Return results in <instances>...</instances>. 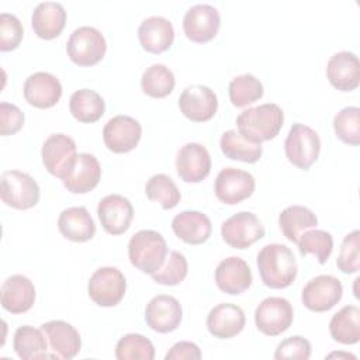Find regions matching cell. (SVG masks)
<instances>
[{"label": "cell", "mask_w": 360, "mask_h": 360, "mask_svg": "<svg viewBox=\"0 0 360 360\" xmlns=\"http://www.w3.org/2000/svg\"><path fill=\"white\" fill-rule=\"evenodd\" d=\"M257 269L264 285L280 290L292 284L298 266L290 248L281 243H270L257 253Z\"/></svg>", "instance_id": "1"}, {"label": "cell", "mask_w": 360, "mask_h": 360, "mask_svg": "<svg viewBox=\"0 0 360 360\" xmlns=\"http://www.w3.org/2000/svg\"><path fill=\"white\" fill-rule=\"evenodd\" d=\"M284 112L274 103L260 104L242 111L236 118L238 132L248 141L262 143L276 138L283 127Z\"/></svg>", "instance_id": "2"}, {"label": "cell", "mask_w": 360, "mask_h": 360, "mask_svg": "<svg viewBox=\"0 0 360 360\" xmlns=\"http://www.w3.org/2000/svg\"><path fill=\"white\" fill-rule=\"evenodd\" d=\"M128 256L134 267H136L142 273L153 274L163 266L167 257L166 240L156 231H138L129 239Z\"/></svg>", "instance_id": "3"}, {"label": "cell", "mask_w": 360, "mask_h": 360, "mask_svg": "<svg viewBox=\"0 0 360 360\" xmlns=\"http://www.w3.org/2000/svg\"><path fill=\"white\" fill-rule=\"evenodd\" d=\"M284 150L290 163L301 170H308L321 152L319 135L311 127L295 122L284 141Z\"/></svg>", "instance_id": "4"}, {"label": "cell", "mask_w": 360, "mask_h": 360, "mask_svg": "<svg viewBox=\"0 0 360 360\" xmlns=\"http://www.w3.org/2000/svg\"><path fill=\"white\" fill-rule=\"evenodd\" d=\"M107 51L104 35L94 27L82 25L76 28L66 44L69 59L79 66H93L98 63Z\"/></svg>", "instance_id": "5"}, {"label": "cell", "mask_w": 360, "mask_h": 360, "mask_svg": "<svg viewBox=\"0 0 360 360\" xmlns=\"http://www.w3.org/2000/svg\"><path fill=\"white\" fill-rule=\"evenodd\" d=\"M1 201L15 210H28L39 201V186L28 174L20 170H6L1 173Z\"/></svg>", "instance_id": "6"}, {"label": "cell", "mask_w": 360, "mask_h": 360, "mask_svg": "<svg viewBox=\"0 0 360 360\" xmlns=\"http://www.w3.org/2000/svg\"><path fill=\"white\" fill-rule=\"evenodd\" d=\"M41 155L45 169L52 176L65 180L77 159L76 143L65 134H52L45 139Z\"/></svg>", "instance_id": "7"}, {"label": "cell", "mask_w": 360, "mask_h": 360, "mask_svg": "<svg viewBox=\"0 0 360 360\" xmlns=\"http://www.w3.org/2000/svg\"><path fill=\"white\" fill-rule=\"evenodd\" d=\"M127 280L117 267L105 266L97 269L87 284L89 297L100 307L117 305L125 294Z\"/></svg>", "instance_id": "8"}, {"label": "cell", "mask_w": 360, "mask_h": 360, "mask_svg": "<svg viewBox=\"0 0 360 360\" xmlns=\"http://www.w3.org/2000/svg\"><path fill=\"white\" fill-rule=\"evenodd\" d=\"M221 235L226 245L243 250L264 236V226L253 212L240 211L224 221Z\"/></svg>", "instance_id": "9"}, {"label": "cell", "mask_w": 360, "mask_h": 360, "mask_svg": "<svg viewBox=\"0 0 360 360\" xmlns=\"http://www.w3.org/2000/svg\"><path fill=\"white\" fill-rule=\"evenodd\" d=\"M292 319V305L283 297H267L255 311L256 328L267 336L281 335L291 326Z\"/></svg>", "instance_id": "10"}, {"label": "cell", "mask_w": 360, "mask_h": 360, "mask_svg": "<svg viewBox=\"0 0 360 360\" xmlns=\"http://www.w3.org/2000/svg\"><path fill=\"white\" fill-rule=\"evenodd\" d=\"M343 285L340 280L330 274H321L311 278L301 292L302 304L314 312L332 309L342 298Z\"/></svg>", "instance_id": "11"}, {"label": "cell", "mask_w": 360, "mask_h": 360, "mask_svg": "<svg viewBox=\"0 0 360 360\" xmlns=\"http://www.w3.org/2000/svg\"><path fill=\"white\" fill-rule=\"evenodd\" d=\"M256 183L252 173L236 167L222 169L215 179L214 191L219 201L228 205L239 204L255 191Z\"/></svg>", "instance_id": "12"}, {"label": "cell", "mask_w": 360, "mask_h": 360, "mask_svg": "<svg viewBox=\"0 0 360 360\" xmlns=\"http://www.w3.org/2000/svg\"><path fill=\"white\" fill-rule=\"evenodd\" d=\"M221 25L218 10L211 4H195L190 7L183 18V31L186 37L198 44L215 38Z\"/></svg>", "instance_id": "13"}, {"label": "cell", "mask_w": 360, "mask_h": 360, "mask_svg": "<svg viewBox=\"0 0 360 360\" xmlns=\"http://www.w3.org/2000/svg\"><path fill=\"white\" fill-rule=\"evenodd\" d=\"M141 135V124L129 115H115L103 128V141L114 153H127L135 149Z\"/></svg>", "instance_id": "14"}, {"label": "cell", "mask_w": 360, "mask_h": 360, "mask_svg": "<svg viewBox=\"0 0 360 360\" xmlns=\"http://www.w3.org/2000/svg\"><path fill=\"white\" fill-rule=\"evenodd\" d=\"M179 108L194 122L210 121L218 110L217 94L207 86L191 84L179 97Z\"/></svg>", "instance_id": "15"}, {"label": "cell", "mask_w": 360, "mask_h": 360, "mask_svg": "<svg viewBox=\"0 0 360 360\" xmlns=\"http://www.w3.org/2000/svg\"><path fill=\"white\" fill-rule=\"evenodd\" d=\"M97 215L107 233L121 235L131 226L134 207L127 197L121 194H108L98 202Z\"/></svg>", "instance_id": "16"}, {"label": "cell", "mask_w": 360, "mask_h": 360, "mask_svg": "<svg viewBox=\"0 0 360 360\" xmlns=\"http://www.w3.org/2000/svg\"><path fill=\"white\" fill-rule=\"evenodd\" d=\"M183 318L181 305L173 295L159 294L153 297L145 309L148 326L159 333H169L179 328Z\"/></svg>", "instance_id": "17"}, {"label": "cell", "mask_w": 360, "mask_h": 360, "mask_svg": "<svg viewBox=\"0 0 360 360\" xmlns=\"http://www.w3.org/2000/svg\"><path fill=\"white\" fill-rule=\"evenodd\" d=\"M179 177L186 183H200L211 172V156L205 146L197 142L183 145L176 156Z\"/></svg>", "instance_id": "18"}, {"label": "cell", "mask_w": 360, "mask_h": 360, "mask_svg": "<svg viewBox=\"0 0 360 360\" xmlns=\"http://www.w3.org/2000/svg\"><path fill=\"white\" fill-rule=\"evenodd\" d=\"M44 330L49 350L56 359H73L77 356L82 347V339L79 332L69 322L55 319L41 325Z\"/></svg>", "instance_id": "19"}, {"label": "cell", "mask_w": 360, "mask_h": 360, "mask_svg": "<svg viewBox=\"0 0 360 360\" xmlns=\"http://www.w3.org/2000/svg\"><path fill=\"white\" fill-rule=\"evenodd\" d=\"M329 83L340 91H352L360 84V62L356 53L340 51L333 53L326 65Z\"/></svg>", "instance_id": "20"}, {"label": "cell", "mask_w": 360, "mask_h": 360, "mask_svg": "<svg viewBox=\"0 0 360 360\" xmlns=\"http://www.w3.org/2000/svg\"><path fill=\"white\" fill-rule=\"evenodd\" d=\"M25 100L37 108L53 107L62 96V84L59 79L49 72H35L25 79Z\"/></svg>", "instance_id": "21"}, {"label": "cell", "mask_w": 360, "mask_h": 360, "mask_svg": "<svg viewBox=\"0 0 360 360\" xmlns=\"http://www.w3.org/2000/svg\"><path fill=\"white\" fill-rule=\"evenodd\" d=\"M252 280L249 264L238 256L224 259L215 269V283L218 288L229 295H239L246 291Z\"/></svg>", "instance_id": "22"}, {"label": "cell", "mask_w": 360, "mask_h": 360, "mask_svg": "<svg viewBox=\"0 0 360 360\" xmlns=\"http://www.w3.org/2000/svg\"><path fill=\"white\" fill-rule=\"evenodd\" d=\"M245 312L239 305L222 302L215 305L207 315V329L218 339H231L245 328Z\"/></svg>", "instance_id": "23"}, {"label": "cell", "mask_w": 360, "mask_h": 360, "mask_svg": "<svg viewBox=\"0 0 360 360\" xmlns=\"http://www.w3.org/2000/svg\"><path fill=\"white\" fill-rule=\"evenodd\" d=\"M1 307L11 314L27 312L35 301V287L32 281L22 274L7 277L0 288Z\"/></svg>", "instance_id": "24"}, {"label": "cell", "mask_w": 360, "mask_h": 360, "mask_svg": "<svg viewBox=\"0 0 360 360\" xmlns=\"http://www.w3.org/2000/svg\"><path fill=\"white\" fill-rule=\"evenodd\" d=\"M138 39L145 51L150 53H162L172 46L174 28L167 18L162 15H150L139 24Z\"/></svg>", "instance_id": "25"}, {"label": "cell", "mask_w": 360, "mask_h": 360, "mask_svg": "<svg viewBox=\"0 0 360 360\" xmlns=\"http://www.w3.org/2000/svg\"><path fill=\"white\" fill-rule=\"evenodd\" d=\"M66 24V11L60 3L42 1L38 3L31 15V25L37 37L42 39H53L60 35Z\"/></svg>", "instance_id": "26"}, {"label": "cell", "mask_w": 360, "mask_h": 360, "mask_svg": "<svg viewBox=\"0 0 360 360\" xmlns=\"http://www.w3.org/2000/svg\"><path fill=\"white\" fill-rule=\"evenodd\" d=\"M101 179V166L94 155L79 153L76 163L63 186L73 194H86L91 191Z\"/></svg>", "instance_id": "27"}, {"label": "cell", "mask_w": 360, "mask_h": 360, "mask_svg": "<svg viewBox=\"0 0 360 360\" xmlns=\"http://www.w3.org/2000/svg\"><path fill=\"white\" fill-rule=\"evenodd\" d=\"M174 235L188 245H200L208 240L212 232L211 219L200 211H183L172 221Z\"/></svg>", "instance_id": "28"}, {"label": "cell", "mask_w": 360, "mask_h": 360, "mask_svg": "<svg viewBox=\"0 0 360 360\" xmlns=\"http://www.w3.org/2000/svg\"><path fill=\"white\" fill-rule=\"evenodd\" d=\"M58 228L63 238L72 242H87L96 233V225L86 207L65 208L58 218Z\"/></svg>", "instance_id": "29"}, {"label": "cell", "mask_w": 360, "mask_h": 360, "mask_svg": "<svg viewBox=\"0 0 360 360\" xmlns=\"http://www.w3.org/2000/svg\"><path fill=\"white\" fill-rule=\"evenodd\" d=\"M13 347L17 356L22 360L55 359L48 350V340L42 329L30 325H22L14 332Z\"/></svg>", "instance_id": "30"}, {"label": "cell", "mask_w": 360, "mask_h": 360, "mask_svg": "<svg viewBox=\"0 0 360 360\" xmlns=\"http://www.w3.org/2000/svg\"><path fill=\"white\" fill-rule=\"evenodd\" d=\"M329 333L342 345H356L360 340V309L356 305H345L329 322Z\"/></svg>", "instance_id": "31"}, {"label": "cell", "mask_w": 360, "mask_h": 360, "mask_svg": "<svg viewBox=\"0 0 360 360\" xmlns=\"http://www.w3.org/2000/svg\"><path fill=\"white\" fill-rule=\"evenodd\" d=\"M69 111L77 121L91 124L103 117L105 101L97 91L80 89L70 96Z\"/></svg>", "instance_id": "32"}, {"label": "cell", "mask_w": 360, "mask_h": 360, "mask_svg": "<svg viewBox=\"0 0 360 360\" xmlns=\"http://www.w3.org/2000/svg\"><path fill=\"white\" fill-rule=\"evenodd\" d=\"M278 224L283 235L290 242L297 243L305 229L318 225V218L312 210L304 205H290L278 215Z\"/></svg>", "instance_id": "33"}, {"label": "cell", "mask_w": 360, "mask_h": 360, "mask_svg": "<svg viewBox=\"0 0 360 360\" xmlns=\"http://www.w3.org/2000/svg\"><path fill=\"white\" fill-rule=\"evenodd\" d=\"M219 146L225 158L245 163H255L260 159L263 148L260 143L245 139L236 129H229L222 134Z\"/></svg>", "instance_id": "34"}, {"label": "cell", "mask_w": 360, "mask_h": 360, "mask_svg": "<svg viewBox=\"0 0 360 360\" xmlns=\"http://www.w3.org/2000/svg\"><path fill=\"white\" fill-rule=\"evenodd\" d=\"M176 84L173 72L162 63H153L145 69L141 77V87L145 94L155 98L169 96Z\"/></svg>", "instance_id": "35"}, {"label": "cell", "mask_w": 360, "mask_h": 360, "mask_svg": "<svg viewBox=\"0 0 360 360\" xmlns=\"http://www.w3.org/2000/svg\"><path fill=\"white\" fill-rule=\"evenodd\" d=\"M228 93H229V100L235 107H246L263 97L264 89L262 82L250 75H239L233 77L229 82L228 86Z\"/></svg>", "instance_id": "36"}, {"label": "cell", "mask_w": 360, "mask_h": 360, "mask_svg": "<svg viewBox=\"0 0 360 360\" xmlns=\"http://www.w3.org/2000/svg\"><path fill=\"white\" fill-rule=\"evenodd\" d=\"M146 197L152 201H158L163 210H172L174 208L181 198V194L173 181L172 177H169L165 173L153 174L145 186Z\"/></svg>", "instance_id": "37"}, {"label": "cell", "mask_w": 360, "mask_h": 360, "mask_svg": "<svg viewBox=\"0 0 360 360\" xmlns=\"http://www.w3.org/2000/svg\"><path fill=\"white\" fill-rule=\"evenodd\" d=\"M297 245L301 256H307L312 253L315 255V257L321 264H325L333 250V238L326 231L311 229V231H304L301 233Z\"/></svg>", "instance_id": "38"}, {"label": "cell", "mask_w": 360, "mask_h": 360, "mask_svg": "<svg viewBox=\"0 0 360 360\" xmlns=\"http://www.w3.org/2000/svg\"><path fill=\"white\" fill-rule=\"evenodd\" d=\"M115 357L118 360H153V343L139 333L124 335L115 345Z\"/></svg>", "instance_id": "39"}, {"label": "cell", "mask_w": 360, "mask_h": 360, "mask_svg": "<svg viewBox=\"0 0 360 360\" xmlns=\"http://www.w3.org/2000/svg\"><path fill=\"white\" fill-rule=\"evenodd\" d=\"M333 129L336 136L352 146L360 143V108L345 107L333 118Z\"/></svg>", "instance_id": "40"}, {"label": "cell", "mask_w": 360, "mask_h": 360, "mask_svg": "<svg viewBox=\"0 0 360 360\" xmlns=\"http://www.w3.org/2000/svg\"><path fill=\"white\" fill-rule=\"evenodd\" d=\"M188 273V263L183 253L172 250L169 257H166L163 266L155 271L152 276L153 281L162 285H177L180 284Z\"/></svg>", "instance_id": "41"}, {"label": "cell", "mask_w": 360, "mask_h": 360, "mask_svg": "<svg viewBox=\"0 0 360 360\" xmlns=\"http://www.w3.org/2000/svg\"><path fill=\"white\" fill-rule=\"evenodd\" d=\"M360 231L354 229L347 233L342 242L336 266L346 274L357 273L360 269Z\"/></svg>", "instance_id": "42"}, {"label": "cell", "mask_w": 360, "mask_h": 360, "mask_svg": "<svg viewBox=\"0 0 360 360\" xmlns=\"http://www.w3.org/2000/svg\"><path fill=\"white\" fill-rule=\"evenodd\" d=\"M24 28L17 15L10 13L0 14V51L15 49L22 41Z\"/></svg>", "instance_id": "43"}, {"label": "cell", "mask_w": 360, "mask_h": 360, "mask_svg": "<svg viewBox=\"0 0 360 360\" xmlns=\"http://www.w3.org/2000/svg\"><path fill=\"white\" fill-rule=\"evenodd\" d=\"M311 343L302 336H290L281 340L274 352L276 360L285 359H297V360H308L311 357Z\"/></svg>", "instance_id": "44"}, {"label": "cell", "mask_w": 360, "mask_h": 360, "mask_svg": "<svg viewBox=\"0 0 360 360\" xmlns=\"http://www.w3.org/2000/svg\"><path fill=\"white\" fill-rule=\"evenodd\" d=\"M24 112L11 103H0V134L3 136L14 135L24 125Z\"/></svg>", "instance_id": "45"}, {"label": "cell", "mask_w": 360, "mask_h": 360, "mask_svg": "<svg viewBox=\"0 0 360 360\" xmlns=\"http://www.w3.org/2000/svg\"><path fill=\"white\" fill-rule=\"evenodd\" d=\"M165 359L166 360H200L201 350L195 343L181 340L172 346V349L166 353Z\"/></svg>", "instance_id": "46"}, {"label": "cell", "mask_w": 360, "mask_h": 360, "mask_svg": "<svg viewBox=\"0 0 360 360\" xmlns=\"http://www.w3.org/2000/svg\"><path fill=\"white\" fill-rule=\"evenodd\" d=\"M328 359H332V357H345V359H353V360H356V356L354 354H350V353H330V354H328L326 356Z\"/></svg>", "instance_id": "47"}]
</instances>
